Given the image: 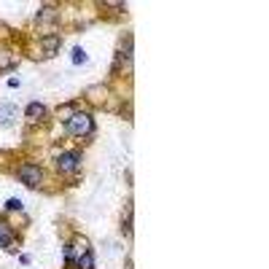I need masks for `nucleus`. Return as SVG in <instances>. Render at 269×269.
<instances>
[{"label": "nucleus", "instance_id": "obj_3", "mask_svg": "<svg viewBox=\"0 0 269 269\" xmlns=\"http://www.w3.org/2000/svg\"><path fill=\"white\" fill-rule=\"evenodd\" d=\"M16 175L25 186H30V189H35V186L40 183V178H43V172H40L38 164H22V167L16 170Z\"/></svg>", "mask_w": 269, "mask_h": 269}, {"label": "nucleus", "instance_id": "obj_5", "mask_svg": "<svg viewBox=\"0 0 269 269\" xmlns=\"http://www.w3.org/2000/svg\"><path fill=\"white\" fill-rule=\"evenodd\" d=\"M11 245H14V232H11V226L0 223V248L11 251Z\"/></svg>", "mask_w": 269, "mask_h": 269}, {"label": "nucleus", "instance_id": "obj_9", "mask_svg": "<svg viewBox=\"0 0 269 269\" xmlns=\"http://www.w3.org/2000/svg\"><path fill=\"white\" fill-rule=\"evenodd\" d=\"M73 62H76V65L86 62V51H84V49H73Z\"/></svg>", "mask_w": 269, "mask_h": 269}, {"label": "nucleus", "instance_id": "obj_6", "mask_svg": "<svg viewBox=\"0 0 269 269\" xmlns=\"http://www.w3.org/2000/svg\"><path fill=\"white\" fill-rule=\"evenodd\" d=\"M16 119V105H0V124H14Z\"/></svg>", "mask_w": 269, "mask_h": 269}, {"label": "nucleus", "instance_id": "obj_7", "mask_svg": "<svg viewBox=\"0 0 269 269\" xmlns=\"http://www.w3.org/2000/svg\"><path fill=\"white\" fill-rule=\"evenodd\" d=\"M46 116V108L40 102H30L27 105V119H43Z\"/></svg>", "mask_w": 269, "mask_h": 269}, {"label": "nucleus", "instance_id": "obj_4", "mask_svg": "<svg viewBox=\"0 0 269 269\" xmlns=\"http://www.w3.org/2000/svg\"><path fill=\"white\" fill-rule=\"evenodd\" d=\"M78 167H81V153H76V151L59 153V159H57V170L59 172H76Z\"/></svg>", "mask_w": 269, "mask_h": 269}, {"label": "nucleus", "instance_id": "obj_2", "mask_svg": "<svg viewBox=\"0 0 269 269\" xmlns=\"http://www.w3.org/2000/svg\"><path fill=\"white\" fill-rule=\"evenodd\" d=\"M65 127L70 134H76V138H89V134H95V121H92L89 113H73L68 121H65Z\"/></svg>", "mask_w": 269, "mask_h": 269}, {"label": "nucleus", "instance_id": "obj_8", "mask_svg": "<svg viewBox=\"0 0 269 269\" xmlns=\"http://www.w3.org/2000/svg\"><path fill=\"white\" fill-rule=\"evenodd\" d=\"M59 46V35H46L43 38V49H46V57H51Z\"/></svg>", "mask_w": 269, "mask_h": 269}, {"label": "nucleus", "instance_id": "obj_10", "mask_svg": "<svg viewBox=\"0 0 269 269\" xmlns=\"http://www.w3.org/2000/svg\"><path fill=\"white\" fill-rule=\"evenodd\" d=\"M6 210H22V202H19V199H8L6 202Z\"/></svg>", "mask_w": 269, "mask_h": 269}, {"label": "nucleus", "instance_id": "obj_1", "mask_svg": "<svg viewBox=\"0 0 269 269\" xmlns=\"http://www.w3.org/2000/svg\"><path fill=\"white\" fill-rule=\"evenodd\" d=\"M65 261L76 269H95V253L86 240H81L76 245H65Z\"/></svg>", "mask_w": 269, "mask_h": 269}]
</instances>
